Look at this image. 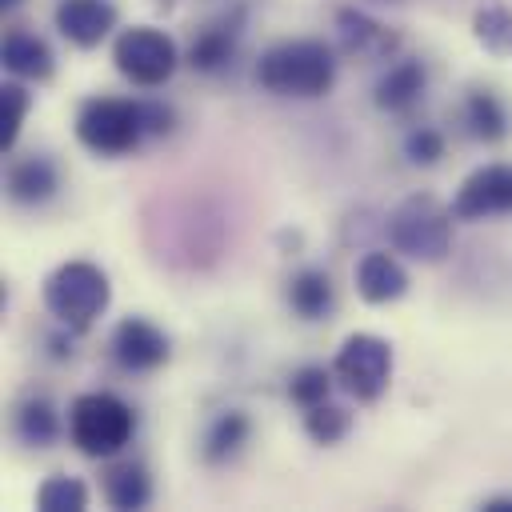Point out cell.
<instances>
[{
  "instance_id": "f1b7e54d",
  "label": "cell",
  "mask_w": 512,
  "mask_h": 512,
  "mask_svg": "<svg viewBox=\"0 0 512 512\" xmlns=\"http://www.w3.org/2000/svg\"><path fill=\"white\" fill-rule=\"evenodd\" d=\"M0 4H4V8H16V4H20V0H0Z\"/></svg>"
},
{
  "instance_id": "ac0fdd59",
  "label": "cell",
  "mask_w": 512,
  "mask_h": 512,
  "mask_svg": "<svg viewBox=\"0 0 512 512\" xmlns=\"http://www.w3.org/2000/svg\"><path fill=\"white\" fill-rule=\"evenodd\" d=\"M232 52H236V28L212 24V28H204V32L192 40L188 64H192L196 72H216V68H224V64L232 60Z\"/></svg>"
},
{
  "instance_id": "4316f807",
  "label": "cell",
  "mask_w": 512,
  "mask_h": 512,
  "mask_svg": "<svg viewBox=\"0 0 512 512\" xmlns=\"http://www.w3.org/2000/svg\"><path fill=\"white\" fill-rule=\"evenodd\" d=\"M404 152L412 164H436L444 156V136L436 128H412L404 140Z\"/></svg>"
},
{
  "instance_id": "9a60e30c",
  "label": "cell",
  "mask_w": 512,
  "mask_h": 512,
  "mask_svg": "<svg viewBox=\"0 0 512 512\" xmlns=\"http://www.w3.org/2000/svg\"><path fill=\"white\" fill-rule=\"evenodd\" d=\"M4 68L20 80H48L52 76V48L32 32H8L4 40Z\"/></svg>"
},
{
  "instance_id": "cb8c5ba5",
  "label": "cell",
  "mask_w": 512,
  "mask_h": 512,
  "mask_svg": "<svg viewBox=\"0 0 512 512\" xmlns=\"http://www.w3.org/2000/svg\"><path fill=\"white\" fill-rule=\"evenodd\" d=\"M348 424H352V416H348L340 404L320 400V404L304 408V432H308L316 444H336V440L348 432Z\"/></svg>"
},
{
  "instance_id": "2e32d148",
  "label": "cell",
  "mask_w": 512,
  "mask_h": 512,
  "mask_svg": "<svg viewBox=\"0 0 512 512\" xmlns=\"http://www.w3.org/2000/svg\"><path fill=\"white\" fill-rule=\"evenodd\" d=\"M288 304H292V312L304 316V320L328 316V308H332V280H328V272L304 268L300 276H292V284H288Z\"/></svg>"
},
{
  "instance_id": "603a6c76",
  "label": "cell",
  "mask_w": 512,
  "mask_h": 512,
  "mask_svg": "<svg viewBox=\"0 0 512 512\" xmlns=\"http://www.w3.org/2000/svg\"><path fill=\"white\" fill-rule=\"evenodd\" d=\"M244 440H248V416H244V412H224V416L212 420V428H208V436H204V456H208L212 464H220V460H228Z\"/></svg>"
},
{
  "instance_id": "9c48e42d",
  "label": "cell",
  "mask_w": 512,
  "mask_h": 512,
  "mask_svg": "<svg viewBox=\"0 0 512 512\" xmlns=\"http://www.w3.org/2000/svg\"><path fill=\"white\" fill-rule=\"evenodd\" d=\"M112 356L124 372H152L168 360V336L156 324H148L140 316H128L112 332Z\"/></svg>"
},
{
  "instance_id": "7a4b0ae2",
  "label": "cell",
  "mask_w": 512,
  "mask_h": 512,
  "mask_svg": "<svg viewBox=\"0 0 512 512\" xmlns=\"http://www.w3.org/2000/svg\"><path fill=\"white\" fill-rule=\"evenodd\" d=\"M132 432H136V412L112 392H84L68 408V436L92 460L116 456L132 440Z\"/></svg>"
},
{
  "instance_id": "d4e9b609",
  "label": "cell",
  "mask_w": 512,
  "mask_h": 512,
  "mask_svg": "<svg viewBox=\"0 0 512 512\" xmlns=\"http://www.w3.org/2000/svg\"><path fill=\"white\" fill-rule=\"evenodd\" d=\"M24 112H28V92L8 80V84L0 88V120H4V128H0V148H12V144H16L20 124H24Z\"/></svg>"
},
{
  "instance_id": "7402d4cb",
  "label": "cell",
  "mask_w": 512,
  "mask_h": 512,
  "mask_svg": "<svg viewBox=\"0 0 512 512\" xmlns=\"http://www.w3.org/2000/svg\"><path fill=\"white\" fill-rule=\"evenodd\" d=\"M36 508L40 512H84L88 508V488L76 476H48L36 488Z\"/></svg>"
},
{
  "instance_id": "4fadbf2b",
  "label": "cell",
  "mask_w": 512,
  "mask_h": 512,
  "mask_svg": "<svg viewBox=\"0 0 512 512\" xmlns=\"http://www.w3.org/2000/svg\"><path fill=\"white\" fill-rule=\"evenodd\" d=\"M424 84H428L424 64H420V60H400V64H392V68L376 80V104H380L384 112H408V108L424 96Z\"/></svg>"
},
{
  "instance_id": "484cf974",
  "label": "cell",
  "mask_w": 512,
  "mask_h": 512,
  "mask_svg": "<svg viewBox=\"0 0 512 512\" xmlns=\"http://www.w3.org/2000/svg\"><path fill=\"white\" fill-rule=\"evenodd\" d=\"M328 388H332V376H328V368H320V364L300 368V372L292 376V384H288V392H292V400H296L300 408H312V404L328 400Z\"/></svg>"
},
{
  "instance_id": "ffe728a7",
  "label": "cell",
  "mask_w": 512,
  "mask_h": 512,
  "mask_svg": "<svg viewBox=\"0 0 512 512\" xmlns=\"http://www.w3.org/2000/svg\"><path fill=\"white\" fill-rule=\"evenodd\" d=\"M16 436H20L24 444H32V448L52 444V440H56V408H52L44 396L24 400L20 412H16Z\"/></svg>"
},
{
  "instance_id": "8fae6325",
  "label": "cell",
  "mask_w": 512,
  "mask_h": 512,
  "mask_svg": "<svg viewBox=\"0 0 512 512\" xmlns=\"http://www.w3.org/2000/svg\"><path fill=\"white\" fill-rule=\"evenodd\" d=\"M356 292L368 304H392L408 292V272L392 252H364L356 264Z\"/></svg>"
},
{
  "instance_id": "e0dca14e",
  "label": "cell",
  "mask_w": 512,
  "mask_h": 512,
  "mask_svg": "<svg viewBox=\"0 0 512 512\" xmlns=\"http://www.w3.org/2000/svg\"><path fill=\"white\" fill-rule=\"evenodd\" d=\"M104 500L112 508H144L152 500V480L140 464H116L108 476H104Z\"/></svg>"
},
{
  "instance_id": "5bb4252c",
  "label": "cell",
  "mask_w": 512,
  "mask_h": 512,
  "mask_svg": "<svg viewBox=\"0 0 512 512\" xmlns=\"http://www.w3.org/2000/svg\"><path fill=\"white\" fill-rule=\"evenodd\" d=\"M56 192V164L48 156H24L8 172V196L16 204H44Z\"/></svg>"
},
{
  "instance_id": "44dd1931",
  "label": "cell",
  "mask_w": 512,
  "mask_h": 512,
  "mask_svg": "<svg viewBox=\"0 0 512 512\" xmlns=\"http://www.w3.org/2000/svg\"><path fill=\"white\" fill-rule=\"evenodd\" d=\"M472 32H476L484 52L512 60V12L508 8H480L472 16Z\"/></svg>"
},
{
  "instance_id": "52a82bcc",
  "label": "cell",
  "mask_w": 512,
  "mask_h": 512,
  "mask_svg": "<svg viewBox=\"0 0 512 512\" xmlns=\"http://www.w3.org/2000/svg\"><path fill=\"white\" fill-rule=\"evenodd\" d=\"M332 372L356 400H376L392 376V348H388V340H380L372 332H356L340 344Z\"/></svg>"
},
{
  "instance_id": "3957f363",
  "label": "cell",
  "mask_w": 512,
  "mask_h": 512,
  "mask_svg": "<svg viewBox=\"0 0 512 512\" xmlns=\"http://www.w3.org/2000/svg\"><path fill=\"white\" fill-rule=\"evenodd\" d=\"M112 288L108 276L88 260H68L44 280V308L72 332L92 328V320L108 308Z\"/></svg>"
},
{
  "instance_id": "d6986e66",
  "label": "cell",
  "mask_w": 512,
  "mask_h": 512,
  "mask_svg": "<svg viewBox=\"0 0 512 512\" xmlns=\"http://www.w3.org/2000/svg\"><path fill=\"white\" fill-rule=\"evenodd\" d=\"M464 116H468V132L476 140H500L508 132V116H504V104L492 96V92H472L468 104H464Z\"/></svg>"
},
{
  "instance_id": "7c38bea8",
  "label": "cell",
  "mask_w": 512,
  "mask_h": 512,
  "mask_svg": "<svg viewBox=\"0 0 512 512\" xmlns=\"http://www.w3.org/2000/svg\"><path fill=\"white\" fill-rule=\"evenodd\" d=\"M336 32H340V44H344L348 56H368V60H376V56H388V52L396 48V32H388L384 24L368 20V16L356 12V8H340V12H336Z\"/></svg>"
},
{
  "instance_id": "277c9868",
  "label": "cell",
  "mask_w": 512,
  "mask_h": 512,
  "mask_svg": "<svg viewBox=\"0 0 512 512\" xmlns=\"http://www.w3.org/2000/svg\"><path fill=\"white\" fill-rule=\"evenodd\" d=\"M144 136H148V120H144V104L136 100L96 96L76 116V140L96 156H124L140 148Z\"/></svg>"
},
{
  "instance_id": "83f0119b",
  "label": "cell",
  "mask_w": 512,
  "mask_h": 512,
  "mask_svg": "<svg viewBox=\"0 0 512 512\" xmlns=\"http://www.w3.org/2000/svg\"><path fill=\"white\" fill-rule=\"evenodd\" d=\"M484 512H512V496H492V500H484Z\"/></svg>"
},
{
  "instance_id": "ba28073f",
  "label": "cell",
  "mask_w": 512,
  "mask_h": 512,
  "mask_svg": "<svg viewBox=\"0 0 512 512\" xmlns=\"http://www.w3.org/2000/svg\"><path fill=\"white\" fill-rule=\"evenodd\" d=\"M456 220H492L512 216V164H484L456 188L452 200Z\"/></svg>"
},
{
  "instance_id": "6da1fadb",
  "label": "cell",
  "mask_w": 512,
  "mask_h": 512,
  "mask_svg": "<svg viewBox=\"0 0 512 512\" xmlns=\"http://www.w3.org/2000/svg\"><path fill=\"white\" fill-rule=\"evenodd\" d=\"M256 84L272 96L316 100L336 84V56L320 40H284L272 44L256 64Z\"/></svg>"
},
{
  "instance_id": "5b68a950",
  "label": "cell",
  "mask_w": 512,
  "mask_h": 512,
  "mask_svg": "<svg viewBox=\"0 0 512 512\" xmlns=\"http://www.w3.org/2000/svg\"><path fill=\"white\" fill-rule=\"evenodd\" d=\"M388 240L396 252L436 264L452 252V208H440L432 196H408L388 216Z\"/></svg>"
},
{
  "instance_id": "30bf717a",
  "label": "cell",
  "mask_w": 512,
  "mask_h": 512,
  "mask_svg": "<svg viewBox=\"0 0 512 512\" xmlns=\"http://www.w3.org/2000/svg\"><path fill=\"white\" fill-rule=\"evenodd\" d=\"M60 36L76 48H96L116 28V8L108 0H60L52 12Z\"/></svg>"
},
{
  "instance_id": "8992f818",
  "label": "cell",
  "mask_w": 512,
  "mask_h": 512,
  "mask_svg": "<svg viewBox=\"0 0 512 512\" xmlns=\"http://www.w3.org/2000/svg\"><path fill=\"white\" fill-rule=\"evenodd\" d=\"M112 60H116V72L124 80H132L140 88H160L164 80H172V72L180 64V52L160 28L136 24V28H124L116 36Z\"/></svg>"
}]
</instances>
